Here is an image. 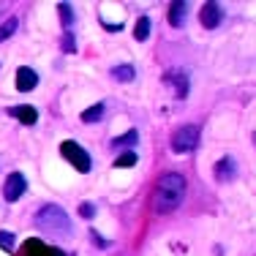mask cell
<instances>
[{
  "label": "cell",
  "mask_w": 256,
  "mask_h": 256,
  "mask_svg": "<svg viewBox=\"0 0 256 256\" xmlns=\"http://www.w3.org/2000/svg\"><path fill=\"white\" fill-rule=\"evenodd\" d=\"M134 164H136V156H134V153H126V156H120L118 161H114V166L128 169V166H134Z\"/></svg>",
  "instance_id": "obj_19"
},
{
  "label": "cell",
  "mask_w": 256,
  "mask_h": 256,
  "mask_svg": "<svg viewBox=\"0 0 256 256\" xmlns=\"http://www.w3.org/2000/svg\"><path fill=\"white\" fill-rule=\"evenodd\" d=\"M14 30H16V20L11 16L8 22H3V25H0V41L11 38V36H14Z\"/></svg>",
  "instance_id": "obj_17"
},
{
  "label": "cell",
  "mask_w": 256,
  "mask_h": 256,
  "mask_svg": "<svg viewBox=\"0 0 256 256\" xmlns=\"http://www.w3.org/2000/svg\"><path fill=\"white\" fill-rule=\"evenodd\" d=\"M186 16H188V3H172L169 6V25L172 28H182L186 25Z\"/></svg>",
  "instance_id": "obj_10"
},
{
  "label": "cell",
  "mask_w": 256,
  "mask_h": 256,
  "mask_svg": "<svg viewBox=\"0 0 256 256\" xmlns=\"http://www.w3.org/2000/svg\"><path fill=\"white\" fill-rule=\"evenodd\" d=\"M150 36V20L148 16H139L136 20V28H134V38L136 41H144Z\"/></svg>",
  "instance_id": "obj_13"
},
{
  "label": "cell",
  "mask_w": 256,
  "mask_h": 256,
  "mask_svg": "<svg viewBox=\"0 0 256 256\" xmlns=\"http://www.w3.org/2000/svg\"><path fill=\"white\" fill-rule=\"evenodd\" d=\"M186 196V178L178 172H169L158 180L156 186V196H153V207L156 212H172L174 207L182 202Z\"/></svg>",
  "instance_id": "obj_1"
},
{
  "label": "cell",
  "mask_w": 256,
  "mask_h": 256,
  "mask_svg": "<svg viewBox=\"0 0 256 256\" xmlns=\"http://www.w3.org/2000/svg\"><path fill=\"white\" fill-rule=\"evenodd\" d=\"M164 82L172 84L178 98H186V96H188V79H186V74H180V71H166V74H164Z\"/></svg>",
  "instance_id": "obj_8"
},
{
  "label": "cell",
  "mask_w": 256,
  "mask_h": 256,
  "mask_svg": "<svg viewBox=\"0 0 256 256\" xmlns=\"http://www.w3.org/2000/svg\"><path fill=\"white\" fill-rule=\"evenodd\" d=\"M101 114H104V104H96V106H90L82 112V123H96Z\"/></svg>",
  "instance_id": "obj_14"
},
{
  "label": "cell",
  "mask_w": 256,
  "mask_h": 256,
  "mask_svg": "<svg viewBox=\"0 0 256 256\" xmlns=\"http://www.w3.org/2000/svg\"><path fill=\"white\" fill-rule=\"evenodd\" d=\"M136 139H139V134L136 131H128V134H123V136H118V139H114V148H131V144L134 142H136Z\"/></svg>",
  "instance_id": "obj_16"
},
{
  "label": "cell",
  "mask_w": 256,
  "mask_h": 256,
  "mask_svg": "<svg viewBox=\"0 0 256 256\" xmlns=\"http://www.w3.org/2000/svg\"><path fill=\"white\" fill-rule=\"evenodd\" d=\"M25 188H28L25 174L14 172V174H8V180H6V186H3V196L8 199V202H16V199L25 194Z\"/></svg>",
  "instance_id": "obj_5"
},
{
  "label": "cell",
  "mask_w": 256,
  "mask_h": 256,
  "mask_svg": "<svg viewBox=\"0 0 256 256\" xmlns=\"http://www.w3.org/2000/svg\"><path fill=\"white\" fill-rule=\"evenodd\" d=\"M36 84H38V74H36L33 68H28V66H22V68L16 71V90H20V93H30Z\"/></svg>",
  "instance_id": "obj_7"
},
{
  "label": "cell",
  "mask_w": 256,
  "mask_h": 256,
  "mask_svg": "<svg viewBox=\"0 0 256 256\" xmlns=\"http://www.w3.org/2000/svg\"><path fill=\"white\" fill-rule=\"evenodd\" d=\"M36 226L44 229V232H50L52 237H58V240H68V237L74 234L68 212H66L63 207H58V204L41 207V210L36 212Z\"/></svg>",
  "instance_id": "obj_2"
},
{
  "label": "cell",
  "mask_w": 256,
  "mask_h": 256,
  "mask_svg": "<svg viewBox=\"0 0 256 256\" xmlns=\"http://www.w3.org/2000/svg\"><path fill=\"white\" fill-rule=\"evenodd\" d=\"M60 153H63L66 161L74 164L79 172H90V156L84 153L76 142H71V139H68V142H63V144H60Z\"/></svg>",
  "instance_id": "obj_4"
},
{
  "label": "cell",
  "mask_w": 256,
  "mask_h": 256,
  "mask_svg": "<svg viewBox=\"0 0 256 256\" xmlns=\"http://www.w3.org/2000/svg\"><path fill=\"white\" fill-rule=\"evenodd\" d=\"M134 66H114L112 68V79H118V82H131L134 79Z\"/></svg>",
  "instance_id": "obj_12"
},
{
  "label": "cell",
  "mask_w": 256,
  "mask_h": 256,
  "mask_svg": "<svg viewBox=\"0 0 256 256\" xmlns=\"http://www.w3.org/2000/svg\"><path fill=\"white\" fill-rule=\"evenodd\" d=\"M199 20H202V25H204L207 30L218 28V25H221V20H224L221 6H218V3H204V6H202V14H199Z\"/></svg>",
  "instance_id": "obj_6"
},
{
  "label": "cell",
  "mask_w": 256,
  "mask_h": 256,
  "mask_svg": "<svg viewBox=\"0 0 256 256\" xmlns=\"http://www.w3.org/2000/svg\"><path fill=\"white\" fill-rule=\"evenodd\" d=\"M199 144V128L196 126H182L172 134V150L174 153H191Z\"/></svg>",
  "instance_id": "obj_3"
},
{
  "label": "cell",
  "mask_w": 256,
  "mask_h": 256,
  "mask_svg": "<svg viewBox=\"0 0 256 256\" xmlns=\"http://www.w3.org/2000/svg\"><path fill=\"white\" fill-rule=\"evenodd\" d=\"M8 114H11V118H16L20 123H25V126H33L36 120H38V109H36V106H28V104L11 106V109H8Z\"/></svg>",
  "instance_id": "obj_9"
},
{
  "label": "cell",
  "mask_w": 256,
  "mask_h": 256,
  "mask_svg": "<svg viewBox=\"0 0 256 256\" xmlns=\"http://www.w3.org/2000/svg\"><path fill=\"white\" fill-rule=\"evenodd\" d=\"M0 248L3 251H14V234L11 232H0Z\"/></svg>",
  "instance_id": "obj_18"
},
{
  "label": "cell",
  "mask_w": 256,
  "mask_h": 256,
  "mask_svg": "<svg viewBox=\"0 0 256 256\" xmlns=\"http://www.w3.org/2000/svg\"><path fill=\"white\" fill-rule=\"evenodd\" d=\"M63 50H66V52H74V50H76V41H74V36H71V33L63 36Z\"/></svg>",
  "instance_id": "obj_21"
},
{
  "label": "cell",
  "mask_w": 256,
  "mask_h": 256,
  "mask_svg": "<svg viewBox=\"0 0 256 256\" xmlns=\"http://www.w3.org/2000/svg\"><path fill=\"white\" fill-rule=\"evenodd\" d=\"M234 174H237V166H234V161L232 158H221V161L216 164V178L218 180H234Z\"/></svg>",
  "instance_id": "obj_11"
},
{
  "label": "cell",
  "mask_w": 256,
  "mask_h": 256,
  "mask_svg": "<svg viewBox=\"0 0 256 256\" xmlns=\"http://www.w3.org/2000/svg\"><path fill=\"white\" fill-rule=\"evenodd\" d=\"M58 11H60V22H63V28H71V22H74V11H71V6L60 3Z\"/></svg>",
  "instance_id": "obj_15"
},
{
  "label": "cell",
  "mask_w": 256,
  "mask_h": 256,
  "mask_svg": "<svg viewBox=\"0 0 256 256\" xmlns=\"http://www.w3.org/2000/svg\"><path fill=\"white\" fill-rule=\"evenodd\" d=\"M79 216H82V218H93L96 216V204L82 202V204H79Z\"/></svg>",
  "instance_id": "obj_20"
}]
</instances>
